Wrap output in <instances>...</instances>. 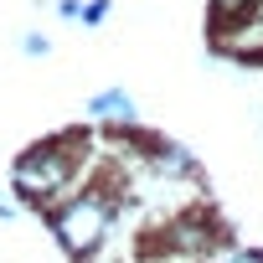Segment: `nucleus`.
Masks as SVG:
<instances>
[{
    "mask_svg": "<svg viewBox=\"0 0 263 263\" xmlns=\"http://www.w3.org/2000/svg\"><path fill=\"white\" fill-rule=\"evenodd\" d=\"M248 6H253V0H212V16H217V26H222V21L248 16Z\"/></svg>",
    "mask_w": 263,
    "mask_h": 263,
    "instance_id": "4",
    "label": "nucleus"
},
{
    "mask_svg": "<svg viewBox=\"0 0 263 263\" xmlns=\"http://www.w3.org/2000/svg\"><path fill=\"white\" fill-rule=\"evenodd\" d=\"M227 263H263V253H237V258H227Z\"/></svg>",
    "mask_w": 263,
    "mask_h": 263,
    "instance_id": "8",
    "label": "nucleus"
},
{
    "mask_svg": "<svg viewBox=\"0 0 263 263\" xmlns=\"http://www.w3.org/2000/svg\"><path fill=\"white\" fill-rule=\"evenodd\" d=\"M103 16H108V0H88V6L78 11V21H83V26H98Z\"/></svg>",
    "mask_w": 263,
    "mask_h": 263,
    "instance_id": "5",
    "label": "nucleus"
},
{
    "mask_svg": "<svg viewBox=\"0 0 263 263\" xmlns=\"http://www.w3.org/2000/svg\"><path fill=\"white\" fill-rule=\"evenodd\" d=\"M67 176H72V155L62 145H42L16 160V191H26V196H57L67 186Z\"/></svg>",
    "mask_w": 263,
    "mask_h": 263,
    "instance_id": "2",
    "label": "nucleus"
},
{
    "mask_svg": "<svg viewBox=\"0 0 263 263\" xmlns=\"http://www.w3.org/2000/svg\"><path fill=\"white\" fill-rule=\"evenodd\" d=\"M88 114L103 119V124H135V98H129L124 88H108V93H98L88 103Z\"/></svg>",
    "mask_w": 263,
    "mask_h": 263,
    "instance_id": "3",
    "label": "nucleus"
},
{
    "mask_svg": "<svg viewBox=\"0 0 263 263\" xmlns=\"http://www.w3.org/2000/svg\"><path fill=\"white\" fill-rule=\"evenodd\" d=\"M78 11H83V0H57V16H67V21H72Z\"/></svg>",
    "mask_w": 263,
    "mask_h": 263,
    "instance_id": "7",
    "label": "nucleus"
},
{
    "mask_svg": "<svg viewBox=\"0 0 263 263\" xmlns=\"http://www.w3.org/2000/svg\"><path fill=\"white\" fill-rule=\"evenodd\" d=\"M108 201L103 196H78V201H67L62 212H57V242L67 248V253H78V258H88L98 242H103V232H108Z\"/></svg>",
    "mask_w": 263,
    "mask_h": 263,
    "instance_id": "1",
    "label": "nucleus"
},
{
    "mask_svg": "<svg viewBox=\"0 0 263 263\" xmlns=\"http://www.w3.org/2000/svg\"><path fill=\"white\" fill-rule=\"evenodd\" d=\"M21 52H26V57H47V36H42V31H26V36H21Z\"/></svg>",
    "mask_w": 263,
    "mask_h": 263,
    "instance_id": "6",
    "label": "nucleus"
}]
</instances>
